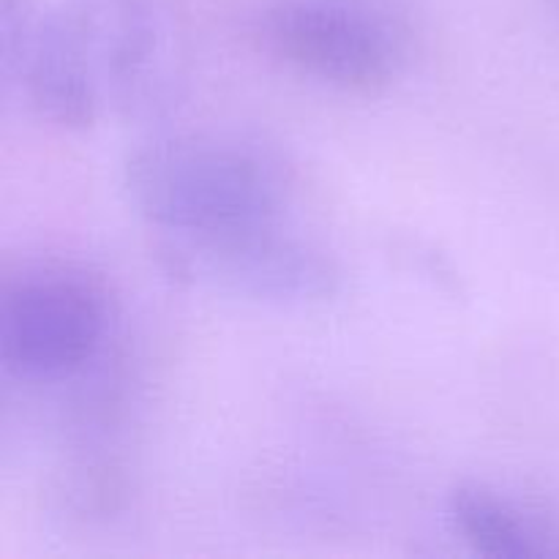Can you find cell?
Returning <instances> with one entry per match:
<instances>
[{
    "label": "cell",
    "instance_id": "cell-1",
    "mask_svg": "<svg viewBox=\"0 0 559 559\" xmlns=\"http://www.w3.org/2000/svg\"><path fill=\"white\" fill-rule=\"evenodd\" d=\"M183 58L169 0H60L38 20L16 82L44 120L85 131L167 104Z\"/></svg>",
    "mask_w": 559,
    "mask_h": 559
},
{
    "label": "cell",
    "instance_id": "cell-2",
    "mask_svg": "<svg viewBox=\"0 0 559 559\" xmlns=\"http://www.w3.org/2000/svg\"><path fill=\"white\" fill-rule=\"evenodd\" d=\"M131 207L162 238H211L282 224L289 183L262 147L227 134L140 142L123 162Z\"/></svg>",
    "mask_w": 559,
    "mask_h": 559
},
{
    "label": "cell",
    "instance_id": "cell-3",
    "mask_svg": "<svg viewBox=\"0 0 559 559\" xmlns=\"http://www.w3.org/2000/svg\"><path fill=\"white\" fill-rule=\"evenodd\" d=\"M112 331V306L96 276L66 262H31L0 287V364L27 385L82 374Z\"/></svg>",
    "mask_w": 559,
    "mask_h": 559
},
{
    "label": "cell",
    "instance_id": "cell-4",
    "mask_svg": "<svg viewBox=\"0 0 559 559\" xmlns=\"http://www.w3.org/2000/svg\"><path fill=\"white\" fill-rule=\"evenodd\" d=\"M156 257L180 287L257 304H325L342 289L336 260L284 222L211 238H158Z\"/></svg>",
    "mask_w": 559,
    "mask_h": 559
},
{
    "label": "cell",
    "instance_id": "cell-5",
    "mask_svg": "<svg viewBox=\"0 0 559 559\" xmlns=\"http://www.w3.org/2000/svg\"><path fill=\"white\" fill-rule=\"evenodd\" d=\"M267 55L300 76L344 93H377L399 69L391 31L342 0H276L254 25Z\"/></svg>",
    "mask_w": 559,
    "mask_h": 559
},
{
    "label": "cell",
    "instance_id": "cell-6",
    "mask_svg": "<svg viewBox=\"0 0 559 559\" xmlns=\"http://www.w3.org/2000/svg\"><path fill=\"white\" fill-rule=\"evenodd\" d=\"M453 533L475 551L491 559L559 557V522L538 508L508 497L486 484L453 486L445 502Z\"/></svg>",
    "mask_w": 559,
    "mask_h": 559
},
{
    "label": "cell",
    "instance_id": "cell-7",
    "mask_svg": "<svg viewBox=\"0 0 559 559\" xmlns=\"http://www.w3.org/2000/svg\"><path fill=\"white\" fill-rule=\"evenodd\" d=\"M38 16L33 0H0V66L3 80L14 82L36 33Z\"/></svg>",
    "mask_w": 559,
    "mask_h": 559
},
{
    "label": "cell",
    "instance_id": "cell-8",
    "mask_svg": "<svg viewBox=\"0 0 559 559\" xmlns=\"http://www.w3.org/2000/svg\"><path fill=\"white\" fill-rule=\"evenodd\" d=\"M551 3H555V9H557V14H559V0H551Z\"/></svg>",
    "mask_w": 559,
    "mask_h": 559
}]
</instances>
